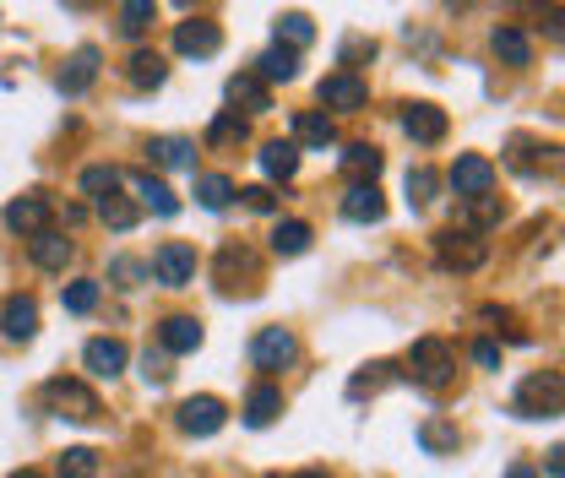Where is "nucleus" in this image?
Wrapping results in <instances>:
<instances>
[{
    "instance_id": "14",
    "label": "nucleus",
    "mask_w": 565,
    "mask_h": 478,
    "mask_svg": "<svg viewBox=\"0 0 565 478\" xmlns=\"http://www.w3.org/2000/svg\"><path fill=\"white\" fill-rule=\"evenodd\" d=\"M72 250H77V245H72L61 229H44V234L28 240V256H34V267H44V272H66Z\"/></svg>"
},
{
    "instance_id": "21",
    "label": "nucleus",
    "mask_w": 565,
    "mask_h": 478,
    "mask_svg": "<svg viewBox=\"0 0 565 478\" xmlns=\"http://www.w3.org/2000/svg\"><path fill=\"white\" fill-rule=\"evenodd\" d=\"M147 153H153V164H164V169H196V142H191V137H153Z\"/></svg>"
},
{
    "instance_id": "25",
    "label": "nucleus",
    "mask_w": 565,
    "mask_h": 478,
    "mask_svg": "<svg viewBox=\"0 0 565 478\" xmlns=\"http://www.w3.org/2000/svg\"><path fill=\"white\" fill-rule=\"evenodd\" d=\"M381 147H370V142H354L348 153H343V169L354 175V185H375V175H381Z\"/></svg>"
},
{
    "instance_id": "30",
    "label": "nucleus",
    "mask_w": 565,
    "mask_h": 478,
    "mask_svg": "<svg viewBox=\"0 0 565 478\" xmlns=\"http://www.w3.org/2000/svg\"><path fill=\"white\" fill-rule=\"evenodd\" d=\"M196 202H202L207 212H223V207L234 202V180H229V175H202V180H196Z\"/></svg>"
},
{
    "instance_id": "44",
    "label": "nucleus",
    "mask_w": 565,
    "mask_h": 478,
    "mask_svg": "<svg viewBox=\"0 0 565 478\" xmlns=\"http://www.w3.org/2000/svg\"><path fill=\"white\" fill-rule=\"evenodd\" d=\"M240 196H245V207H251V212H272V207H278V196H272L267 185H251V191H240Z\"/></svg>"
},
{
    "instance_id": "12",
    "label": "nucleus",
    "mask_w": 565,
    "mask_h": 478,
    "mask_svg": "<svg viewBox=\"0 0 565 478\" xmlns=\"http://www.w3.org/2000/svg\"><path fill=\"white\" fill-rule=\"evenodd\" d=\"M402 131H408L413 142L435 147V142H446V109H440V104H408V109H402Z\"/></svg>"
},
{
    "instance_id": "38",
    "label": "nucleus",
    "mask_w": 565,
    "mask_h": 478,
    "mask_svg": "<svg viewBox=\"0 0 565 478\" xmlns=\"http://www.w3.org/2000/svg\"><path fill=\"white\" fill-rule=\"evenodd\" d=\"M93 305H99V283H93V277L66 283V310H72V315H88Z\"/></svg>"
},
{
    "instance_id": "31",
    "label": "nucleus",
    "mask_w": 565,
    "mask_h": 478,
    "mask_svg": "<svg viewBox=\"0 0 565 478\" xmlns=\"http://www.w3.org/2000/svg\"><path fill=\"white\" fill-rule=\"evenodd\" d=\"M61 478H99V451L93 445H72L61 462H55Z\"/></svg>"
},
{
    "instance_id": "36",
    "label": "nucleus",
    "mask_w": 565,
    "mask_h": 478,
    "mask_svg": "<svg viewBox=\"0 0 565 478\" xmlns=\"http://www.w3.org/2000/svg\"><path fill=\"white\" fill-rule=\"evenodd\" d=\"M99 218H104V223H110V229H120V234H126V229H137V207H131V202H126V196H120V191H115V196H104V202H99Z\"/></svg>"
},
{
    "instance_id": "11",
    "label": "nucleus",
    "mask_w": 565,
    "mask_h": 478,
    "mask_svg": "<svg viewBox=\"0 0 565 478\" xmlns=\"http://www.w3.org/2000/svg\"><path fill=\"white\" fill-rule=\"evenodd\" d=\"M223 418H229V408H223L218 397H185V402H180V429H185V435H218Z\"/></svg>"
},
{
    "instance_id": "7",
    "label": "nucleus",
    "mask_w": 565,
    "mask_h": 478,
    "mask_svg": "<svg viewBox=\"0 0 565 478\" xmlns=\"http://www.w3.org/2000/svg\"><path fill=\"white\" fill-rule=\"evenodd\" d=\"M164 288H185L191 277H196V250L185 245V240H169L158 256H153V267H147Z\"/></svg>"
},
{
    "instance_id": "34",
    "label": "nucleus",
    "mask_w": 565,
    "mask_h": 478,
    "mask_svg": "<svg viewBox=\"0 0 565 478\" xmlns=\"http://www.w3.org/2000/svg\"><path fill=\"white\" fill-rule=\"evenodd\" d=\"M82 191H88L93 202L115 196V191H120V169H115V164H93V169H82Z\"/></svg>"
},
{
    "instance_id": "42",
    "label": "nucleus",
    "mask_w": 565,
    "mask_h": 478,
    "mask_svg": "<svg viewBox=\"0 0 565 478\" xmlns=\"http://www.w3.org/2000/svg\"><path fill=\"white\" fill-rule=\"evenodd\" d=\"M142 375H147L153 386H164V380L175 375V370H169V353H153V348H147V353H142Z\"/></svg>"
},
{
    "instance_id": "6",
    "label": "nucleus",
    "mask_w": 565,
    "mask_h": 478,
    "mask_svg": "<svg viewBox=\"0 0 565 478\" xmlns=\"http://www.w3.org/2000/svg\"><path fill=\"white\" fill-rule=\"evenodd\" d=\"M451 191H457L462 202L489 196V191H495V164H489L484 153H462V158L451 164Z\"/></svg>"
},
{
    "instance_id": "37",
    "label": "nucleus",
    "mask_w": 565,
    "mask_h": 478,
    "mask_svg": "<svg viewBox=\"0 0 565 478\" xmlns=\"http://www.w3.org/2000/svg\"><path fill=\"white\" fill-rule=\"evenodd\" d=\"M435 185H440V175H435V169H424V164H419V169H408V202H413V207L435 202Z\"/></svg>"
},
{
    "instance_id": "15",
    "label": "nucleus",
    "mask_w": 565,
    "mask_h": 478,
    "mask_svg": "<svg viewBox=\"0 0 565 478\" xmlns=\"http://www.w3.org/2000/svg\"><path fill=\"white\" fill-rule=\"evenodd\" d=\"M0 332H7L12 343H28V337L39 332V305H34L28 294H12L7 310H0Z\"/></svg>"
},
{
    "instance_id": "9",
    "label": "nucleus",
    "mask_w": 565,
    "mask_h": 478,
    "mask_svg": "<svg viewBox=\"0 0 565 478\" xmlns=\"http://www.w3.org/2000/svg\"><path fill=\"white\" fill-rule=\"evenodd\" d=\"M175 50H180V55L207 61V55H218V50H223V28H218V23H207V17L180 23V28H175Z\"/></svg>"
},
{
    "instance_id": "39",
    "label": "nucleus",
    "mask_w": 565,
    "mask_h": 478,
    "mask_svg": "<svg viewBox=\"0 0 565 478\" xmlns=\"http://www.w3.org/2000/svg\"><path fill=\"white\" fill-rule=\"evenodd\" d=\"M245 115H234V109H223L218 120H213V131H207V142H245Z\"/></svg>"
},
{
    "instance_id": "22",
    "label": "nucleus",
    "mask_w": 565,
    "mask_h": 478,
    "mask_svg": "<svg viewBox=\"0 0 565 478\" xmlns=\"http://www.w3.org/2000/svg\"><path fill=\"white\" fill-rule=\"evenodd\" d=\"M256 77H261V82H294V77H299V50L272 44V50L256 61Z\"/></svg>"
},
{
    "instance_id": "8",
    "label": "nucleus",
    "mask_w": 565,
    "mask_h": 478,
    "mask_svg": "<svg viewBox=\"0 0 565 478\" xmlns=\"http://www.w3.org/2000/svg\"><path fill=\"white\" fill-rule=\"evenodd\" d=\"M321 104L326 109H343V115H354V109H364L370 104V88L354 77V72H332V77H321Z\"/></svg>"
},
{
    "instance_id": "10",
    "label": "nucleus",
    "mask_w": 565,
    "mask_h": 478,
    "mask_svg": "<svg viewBox=\"0 0 565 478\" xmlns=\"http://www.w3.org/2000/svg\"><path fill=\"white\" fill-rule=\"evenodd\" d=\"M7 229H17V234H44L50 229V196H39V191H28V196H17V202H7Z\"/></svg>"
},
{
    "instance_id": "16",
    "label": "nucleus",
    "mask_w": 565,
    "mask_h": 478,
    "mask_svg": "<svg viewBox=\"0 0 565 478\" xmlns=\"http://www.w3.org/2000/svg\"><path fill=\"white\" fill-rule=\"evenodd\" d=\"M229 104L261 115V109H272V88H267L256 72H240V77H229ZM240 109H234V115H240Z\"/></svg>"
},
{
    "instance_id": "43",
    "label": "nucleus",
    "mask_w": 565,
    "mask_h": 478,
    "mask_svg": "<svg viewBox=\"0 0 565 478\" xmlns=\"http://www.w3.org/2000/svg\"><path fill=\"white\" fill-rule=\"evenodd\" d=\"M386 370H391V364H364V375H354V386H348V397H364V391H375V386L386 380Z\"/></svg>"
},
{
    "instance_id": "41",
    "label": "nucleus",
    "mask_w": 565,
    "mask_h": 478,
    "mask_svg": "<svg viewBox=\"0 0 565 478\" xmlns=\"http://www.w3.org/2000/svg\"><path fill=\"white\" fill-rule=\"evenodd\" d=\"M110 277H115L120 288H137V283L147 277V267H142V261H131V256H115V261H110Z\"/></svg>"
},
{
    "instance_id": "45",
    "label": "nucleus",
    "mask_w": 565,
    "mask_h": 478,
    "mask_svg": "<svg viewBox=\"0 0 565 478\" xmlns=\"http://www.w3.org/2000/svg\"><path fill=\"white\" fill-rule=\"evenodd\" d=\"M473 359H478L484 370H500V348H495V343H473Z\"/></svg>"
},
{
    "instance_id": "33",
    "label": "nucleus",
    "mask_w": 565,
    "mask_h": 478,
    "mask_svg": "<svg viewBox=\"0 0 565 478\" xmlns=\"http://www.w3.org/2000/svg\"><path fill=\"white\" fill-rule=\"evenodd\" d=\"M283 39H288V50H305V44L316 39V23H310L305 12H283V17H278V44H283Z\"/></svg>"
},
{
    "instance_id": "2",
    "label": "nucleus",
    "mask_w": 565,
    "mask_h": 478,
    "mask_svg": "<svg viewBox=\"0 0 565 478\" xmlns=\"http://www.w3.org/2000/svg\"><path fill=\"white\" fill-rule=\"evenodd\" d=\"M451 370H457V353H451V343H440V337H419L413 348H408V375L419 380V386H446L451 380Z\"/></svg>"
},
{
    "instance_id": "27",
    "label": "nucleus",
    "mask_w": 565,
    "mask_h": 478,
    "mask_svg": "<svg viewBox=\"0 0 565 478\" xmlns=\"http://www.w3.org/2000/svg\"><path fill=\"white\" fill-rule=\"evenodd\" d=\"M272 250H278V256H305V250H310V223H305V218H283V223L272 229Z\"/></svg>"
},
{
    "instance_id": "47",
    "label": "nucleus",
    "mask_w": 565,
    "mask_h": 478,
    "mask_svg": "<svg viewBox=\"0 0 565 478\" xmlns=\"http://www.w3.org/2000/svg\"><path fill=\"white\" fill-rule=\"evenodd\" d=\"M505 478H538V473H532V467H511Z\"/></svg>"
},
{
    "instance_id": "40",
    "label": "nucleus",
    "mask_w": 565,
    "mask_h": 478,
    "mask_svg": "<svg viewBox=\"0 0 565 478\" xmlns=\"http://www.w3.org/2000/svg\"><path fill=\"white\" fill-rule=\"evenodd\" d=\"M495 218H500V202H495V196H473V202H467V223H473V229H489ZM473 229H467V234H473Z\"/></svg>"
},
{
    "instance_id": "17",
    "label": "nucleus",
    "mask_w": 565,
    "mask_h": 478,
    "mask_svg": "<svg viewBox=\"0 0 565 478\" xmlns=\"http://www.w3.org/2000/svg\"><path fill=\"white\" fill-rule=\"evenodd\" d=\"M343 218H348V223H381V218H386V196H381L375 185H348Z\"/></svg>"
},
{
    "instance_id": "26",
    "label": "nucleus",
    "mask_w": 565,
    "mask_h": 478,
    "mask_svg": "<svg viewBox=\"0 0 565 478\" xmlns=\"http://www.w3.org/2000/svg\"><path fill=\"white\" fill-rule=\"evenodd\" d=\"M278 413H283V391H278V386H256V391L245 397V424H251V429H267Z\"/></svg>"
},
{
    "instance_id": "32",
    "label": "nucleus",
    "mask_w": 565,
    "mask_h": 478,
    "mask_svg": "<svg viewBox=\"0 0 565 478\" xmlns=\"http://www.w3.org/2000/svg\"><path fill=\"white\" fill-rule=\"evenodd\" d=\"M153 23H158V7H153V0H126V7H120V28H126L131 39H142Z\"/></svg>"
},
{
    "instance_id": "49",
    "label": "nucleus",
    "mask_w": 565,
    "mask_h": 478,
    "mask_svg": "<svg viewBox=\"0 0 565 478\" xmlns=\"http://www.w3.org/2000/svg\"><path fill=\"white\" fill-rule=\"evenodd\" d=\"M294 478H326V473H316V467H310V473H294Z\"/></svg>"
},
{
    "instance_id": "19",
    "label": "nucleus",
    "mask_w": 565,
    "mask_h": 478,
    "mask_svg": "<svg viewBox=\"0 0 565 478\" xmlns=\"http://www.w3.org/2000/svg\"><path fill=\"white\" fill-rule=\"evenodd\" d=\"M93 82H99V50L88 44V50H77V55H72V66L61 72V93H66V99H77V93H88Z\"/></svg>"
},
{
    "instance_id": "24",
    "label": "nucleus",
    "mask_w": 565,
    "mask_h": 478,
    "mask_svg": "<svg viewBox=\"0 0 565 478\" xmlns=\"http://www.w3.org/2000/svg\"><path fill=\"white\" fill-rule=\"evenodd\" d=\"M294 137H299L305 147H321V153H326V147L337 142V126H332L326 115H316V109H305V115H294ZM299 142H294V147H299Z\"/></svg>"
},
{
    "instance_id": "13",
    "label": "nucleus",
    "mask_w": 565,
    "mask_h": 478,
    "mask_svg": "<svg viewBox=\"0 0 565 478\" xmlns=\"http://www.w3.org/2000/svg\"><path fill=\"white\" fill-rule=\"evenodd\" d=\"M82 364H88V375L115 380V375L126 370V343H120V337H93V343L82 348Z\"/></svg>"
},
{
    "instance_id": "29",
    "label": "nucleus",
    "mask_w": 565,
    "mask_h": 478,
    "mask_svg": "<svg viewBox=\"0 0 565 478\" xmlns=\"http://www.w3.org/2000/svg\"><path fill=\"white\" fill-rule=\"evenodd\" d=\"M137 196H142V207H153L158 218H175V212H180V196H175L164 180H153V175L137 180Z\"/></svg>"
},
{
    "instance_id": "28",
    "label": "nucleus",
    "mask_w": 565,
    "mask_h": 478,
    "mask_svg": "<svg viewBox=\"0 0 565 478\" xmlns=\"http://www.w3.org/2000/svg\"><path fill=\"white\" fill-rule=\"evenodd\" d=\"M489 44H495V55H500L505 66H527V61H532V44H527V34H522V28H495V39H489Z\"/></svg>"
},
{
    "instance_id": "48",
    "label": "nucleus",
    "mask_w": 565,
    "mask_h": 478,
    "mask_svg": "<svg viewBox=\"0 0 565 478\" xmlns=\"http://www.w3.org/2000/svg\"><path fill=\"white\" fill-rule=\"evenodd\" d=\"M12 478H44V473H39V467H23V473H12Z\"/></svg>"
},
{
    "instance_id": "18",
    "label": "nucleus",
    "mask_w": 565,
    "mask_h": 478,
    "mask_svg": "<svg viewBox=\"0 0 565 478\" xmlns=\"http://www.w3.org/2000/svg\"><path fill=\"white\" fill-rule=\"evenodd\" d=\"M158 343H164V353H196L202 348V321L196 315H169L158 326Z\"/></svg>"
},
{
    "instance_id": "35",
    "label": "nucleus",
    "mask_w": 565,
    "mask_h": 478,
    "mask_svg": "<svg viewBox=\"0 0 565 478\" xmlns=\"http://www.w3.org/2000/svg\"><path fill=\"white\" fill-rule=\"evenodd\" d=\"M419 445L424 451H457V424H446V418H429V424H419Z\"/></svg>"
},
{
    "instance_id": "4",
    "label": "nucleus",
    "mask_w": 565,
    "mask_h": 478,
    "mask_svg": "<svg viewBox=\"0 0 565 478\" xmlns=\"http://www.w3.org/2000/svg\"><path fill=\"white\" fill-rule=\"evenodd\" d=\"M484 256H489V245H484L478 234H467V229L435 234V261H440L446 272H473V267H484Z\"/></svg>"
},
{
    "instance_id": "1",
    "label": "nucleus",
    "mask_w": 565,
    "mask_h": 478,
    "mask_svg": "<svg viewBox=\"0 0 565 478\" xmlns=\"http://www.w3.org/2000/svg\"><path fill=\"white\" fill-rule=\"evenodd\" d=\"M560 402H565V380L560 370H543V375H527L522 391H516V418H560Z\"/></svg>"
},
{
    "instance_id": "20",
    "label": "nucleus",
    "mask_w": 565,
    "mask_h": 478,
    "mask_svg": "<svg viewBox=\"0 0 565 478\" xmlns=\"http://www.w3.org/2000/svg\"><path fill=\"white\" fill-rule=\"evenodd\" d=\"M164 77H169V66H164L158 50H137V55L126 61V82L142 88V93H147V88H164Z\"/></svg>"
},
{
    "instance_id": "23",
    "label": "nucleus",
    "mask_w": 565,
    "mask_h": 478,
    "mask_svg": "<svg viewBox=\"0 0 565 478\" xmlns=\"http://www.w3.org/2000/svg\"><path fill=\"white\" fill-rule=\"evenodd\" d=\"M261 175H267V180H294V175H299V147L283 142V137L267 142V147H261Z\"/></svg>"
},
{
    "instance_id": "5",
    "label": "nucleus",
    "mask_w": 565,
    "mask_h": 478,
    "mask_svg": "<svg viewBox=\"0 0 565 478\" xmlns=\"http://www.w3.org/2000/svg\"><path fill=\"white\" fill-rule=\"evenodd\" d=\"M251 359H256V370H288L299 359V337L288 326H261L251 343Z\"/></svg>"
},
{
    "instance_id": "46",
    "label": "nucleus",
    "mask_w": 565,
    "mask_h": 478,
    "mask_svg": "<svg viewBox=\"0 0 565 478\" xmlns=\"http://www.w3.org/2000/svg\"><path fill=\"white\" fill-rule=\"evenodd\" d=\"M359 55H375V44H364V39H348V44H343V61H359Z\"/></svg>"
},
{
    "instance_id": "3",
    "label": "nucleus",
    "mask_w": 565,
    "mask_h": 478,
    "mask_svg": "<svg viewBox=\"0 0 565 478\" xmlns=\"http://www.w3.org/2000/svg\"><path fill=\"white\" fill-rule=\"evenodd\" d=\"M44 402L61 413V418H77V424H93L104 408H99V397L82 386V380H66V375H55V380H44Z\"/></svg>"
}]
</instances>
